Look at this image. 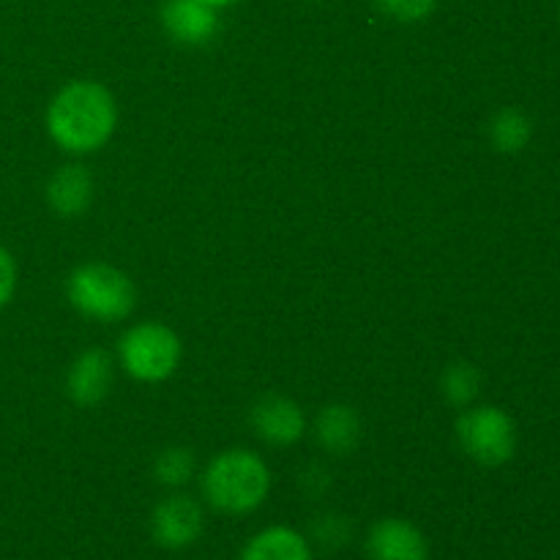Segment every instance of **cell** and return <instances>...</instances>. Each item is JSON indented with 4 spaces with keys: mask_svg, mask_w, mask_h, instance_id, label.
Returning a JSON list of instances; mask_svg holds the SVG:
<instances>
[{
    "mask_svg": "<svg viewBox=\"0 0 560 560\" xmlns=\"http://www.w3.org/2000/svg\"><path fill=\"white\" fill-rule=\"evenodd\" d=\"M481 392V372L470 361H452L441 375V394L452 408H470Z\"/></svg>",
    "mask_w": 560,
    "mask_h": 560,
    "instance_id": "cell-15",
    "label": "cell"
},
{
    "mask_svg": "<svg viewBox=\"0 0 560 560\" xmlns=\"http://www.w3.org/2000/svg\"><path fill=\"white\" fill-rule=\"evenodd\" d=\"M184 355L180 337L162 320H142L118 339V364L137 383H164L175 375Z\"/></svg>",
    "mask_w": 560,
    "mask_h": 560,
    "instance_id": "cell-4",
    "label": "cell"
},
{
    "mask_svg": "<svg viewBox=\"0 0 560 560\" xmlns=\"http://www.w3.org/2000/svg\"><path fill=\"white\" fill-rule=\"evenodd\" d=\"M195 452L186 446H167L153 459V476L167 490H180L195 479Z\"/></svg>",
    "mask_w": 560,
    "mask_h": 560,
    "instance_id": "cell-16",
    "label": "cell"
},
{
    "mask_svg": "<svg viewBox=\"0 0 560 560\" xmlns=\"http://www.w3.org/2000/svg\"><path fill=\"white\" fill-rule=\"evenodd\" d=\"M202 3L213 5V9H228V5H235V3H241V0H202Z\"/></svg>",
    "mask_w": 560,
    "mask_h": 560,
    "instance_id": "cell-20",
    "label": "cell"
},
{
    "mask_svg": "<svg viewBox=\"0 0 560 560\" xmlns=\"http://www.w3.org/2000/svg\"><path fill=\"white\" fill-rule=\"evenodd\" d=\"M159 22L180 47H206L222 31L219 9L202 0H164L159 9Z\"/></svg>",
    "mask_w": 560,
    "mask_h": 560,
    "instance_id": "cell-8",
    "label": "cell"
},
{
    "mask_svg": "<svg viewBox=\"0 0 560 560\" xmlns=\"http://www.w3.org/2000/svg\"><path fill=\"white\" fill-rule=\"evenodd\" d=\"M148 528H151V539L162 550H189L191 545L200 541L202 530H206V512H202L200 501H195L191 495L173 492L153 506Z\"/></svg>",
    "mask_w": 560,
    "mask_h": 560,
    "instance_id": "cell-6",
    "label": "cell"
},
{
    "mask_svg": "<svg viewBox=\"0 0 560 560\" xmlns=\"http://www.w3.org/2000/svg\"><path fill=\"white\" fill-rule=\"evenodd\" d=\"M44 124L60 151L88 156L113 140L118 129V102L104 82L71 80L49 98Z\"/></svg>",
    "mask_w": 560,
    "mask_h": 560,
    "instance_id": "cell-1",
    "label": "cell"
},
{
    "mask_svg": "<svg viewBox=\"0 0 560 560\" xmlns=\"http://www.w3.org/2000/svg\"><path fill=\"white\" fill-rule=\"evenodd\" d=\"M312 536H315L317 545L326 547V550H339L342 545H348L350 525L348 520L337 517V514H326V517H320L312 525Z\"/></svg>",
    "mask_w": 560,
    "mask_h": 560,
    "instance_id": "cell-18",
    "label": "cell"
},
{
    "mask_svg": "<svg viewBox=\"0 0 560 560\" xmlns=\"http://www.w3.org/2000/svg\"><path fill=\"white\" fill-rule=\"evenodd\" d=\"M238 560H315V552L301 530L290 525H268L246 541Z\"/></svg>",
    "mask_w": 560,
    "mask_h": 560,
    "instance_id": "cell-13",
    "label": "cell"
},
{
    "mask_svg": "<svg viewBox=\"0 0 560 560\" xmlns=\"http://www.w3.org/2000/svg\"><path fill=\"white\" fill-rule=\"evenodd\" d=\"M115 383V361L107 350L88 348L66 372V397L77 408H96L109 397Z\"/></svg>",
    "mask_w": 560,
    "mask_h": 560,
    "instance_id": "cell-9",
    "label": "cell"
},
{
    "mask_svg": "<svg viewBox=\"0 0 560 560\" xmlns=\"http://www.w3.org/2000/svg\"><path fill=\"white\" fill-rule=\"evenodd\" d=\"M312 435L323 452L348 457L361 446V435H364L359 410L345 402L326 405L317 410L315 421H312Z\"/></svg>",
    "mask_w": 560,
    "mask_h": 560,
    "instance_id": "cell-11",
    "label": "cell"
},
{
    "mask_svg": "<svg viewBox=\"0 0 560 560\" xmlns=\"http://www.w3.org/2000/svg\"><path fill=\"white\" fill-rule=\"evenodd\" d=\"M459 448L485 468H501L517 454V424L495 405H470L454 427Z\"/></svg>",
    "mask_w": 560,
    "mask_h": 560,
    "instance_id": "cell-5",
    "label": "cell"
},
{
    "mask_svg": "<svg viewBox=\"0 0 560 560\" xmlns=\"http://www.w3.org/2000/svg\"><path fill=\"white\" fill-rule=\"evenodd\" d=\"M487 137H490V145L495 148L498 153L514 156V153L528 148L530 137H534V120H530L523 109L503 107L490 118Z\"/></svg>",
    "mask_w": 560,
    "mask_h": 560,
    "instance_id": "cell-14",
    "label": "cell"
},
{
    "mask_svg": "<svg viewBox=\"0 0 560 560\" xmlns=\"http://www.w3.org/2000/svg\"><path fill=\"white\" fill-rule=\"evenodd\" d=\"M370 560H430V541L424 530L402 517L377 520L366 534Z\"/></svg>",
    "mask_w": 560,
    "mask_h": 560,
    "instance_id": "cell-10",
    "label": "cell"
},
{
    "mask_svg": "<svg viewBox=\"0 0 560 560\" xmlns=\"http://www.w3.org/2000/svg\"><path fill=\"white\" fill-rule=\"evenodd\" d=\"M249 427L266 446L290 448L306 435V416L295 399L271 392L252 405Z\"/></svg>",
    "mask_w": 560,
    "mask_h": 560,
    "instance_id": "cell-7",
    "label": "cell"
},
{
    "mask_svg": "<svg viewBox=\"0 0 560 560\" xmlns=\"http://www.w3.org/2000/svg\"><path fill=\"white\" fill-rule=\"evenodd\" d=\"M200 492L213 512L224 517H246L266 503L271 492V470L252 448H224L202 468Z\"/></svg>",
    "mask_w": 560,
    "mask_h": 560,
    "instance_id": "cell-2",
    "label": "cell"
},
{
    "mask_svg": "<svg viewBox=\"0 0 560 560\" xmlns=\"http://www.w3.org/2000/svg\"><path fill=\"white\" fill-rule=\"evenodd\" d=\"M93 175L88 173V167L82 164H63V167L55 170L47 180V206L52 208V213H58L60 219H77L91 208L93 202Z\"/></svg>",
    "mask_w": 560,
    "mask_h": 560,
    "instance_id": "cell-12",
    "label": "cell"
},
{
    "mask_svg": "<svg viewBox=\"0 0 560 560\" xmlns=\"http://www.w3.org/2000/svg\"><path fill=\"white\" fill-rule=\"evenodd\" d=\"M375 9L388 20L416 25V22H424L435 14L438 0H375Z\"/></svg>",
    "mask_w": 560,
    "mask_h": 560,
    "instance_id": "cell-17",
    "label": "cell"
},
{
    "mask_svg": "<svg viewBox=\"0 0 560 560\" xmlns=\"http://www.w3.org/2000/svg\"><path fill=\"white\" fill-rule=\"evenodd\" d=\"M66 299L88 320L118 323L135 312L137 284L118 266L82 262L66 279Z\"/></svg>",
    "mask_w": 560,
    "mask_h": 560,
    "instance_id": "cell-3",
    "label": "cell"
},
{
    "mask_svg": "<svg viewBox=\"0 0 560 560\" xmlns=\"http://www.w3.org/2000/svg\"><path fill=\"white\" fill-rule=\"evenodd\" d=\"M16 279H20V271H16L14 255H11L9 246L0 244V310H5L14 299Z\"/></svg>",
    "mask_w": 560,
    "mask_h": 560,
    "instance_id": "cell-19",
    "label": "cell"
},
{
    "mask_svg": "<svg viewBox=\"0 0 560 560\" xmlns=\"http://www.w3.org/2000/svg\"><path fill=\"white\" fill-rule=\"evenodd\" d=\"M558 14H560V3H558Z\"/></svg>",
    "mask_w": 560,
    "mask_h": 560,
    "instance_id": "cell-21",
    "label": "cell"
}]
</instances>
